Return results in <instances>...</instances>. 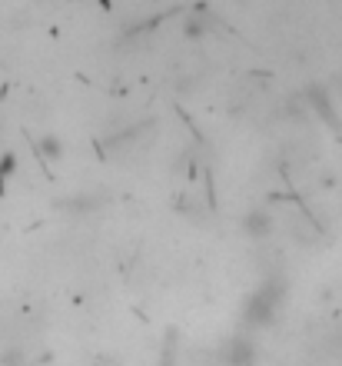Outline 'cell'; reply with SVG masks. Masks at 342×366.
<instances>
[{
    "label": "cell",
    "mask_w": 342,
    "mask_h": 366,
    "mask_svg": "<svg viewBox=\"0 0 342 366\" xmlns=\"http://www.w3.org/2000/svg\"><path fill=\"white\" fill-rule=\"evenodd\" d=\"M283 297H286V283L279 277H269L256 290H249V297L243 300V313H239L243 327L249 330L273 327L279 310H283Z\"/></svg>",
    "instance_id": "obj_1"
},
{
    "label": "cell",
    "mask_w": 342,
    "mask_h": 366,
    "mask_svg": "<svg viewBox=\"0 0 342 366\" xmlns=\"http://www.w3.org/2000/svg\"><path fill=\"white\" fill-rule=\"evenodd\" d=\"M219 363L223 366H253L256 363V347L249 337H233L219 350Z\"/></svg>",
    "instance_id": "obj_2"
},
{
    "label": "cell",
    "mask_w": 342,
    "mask_h": 366,
    "mask_svg": "<svg viewBox=\"0 0 342 366\" xmlns=\"http://www.w3.org/2000/svg\"><path fill=\"white\" fill-rule=\"evenodd\" d=\"M239 227H243V233H246L249 240H269V233H273L276 220H273V213H269V210L253 207V210H246L243 217H239Z\"/></svg>",
    "instance_id": "obj_3"
},
{
    "label": "cell",
    "mask_w": 342,
    "mask_h": 366,
    "mask_svg": "<svg viewBox=\"0 0 342 366\" xmlns=\"http://www.w3.org/2000/svg\"><path fill=\"white\" fill-rule=\"evenodd\" d=\"M213 30H216V14L206 7H193L190 14H186V20H183V34L190 40H203V37H209Z\"/></svg>",
    "instance_id": "obj_4"
},
{
    "label": "cell",
    "mask_w": 342,
    "mask_h": 366,
    "mask_svg": "<svg viewBox=\"0 0 342 366\" xmlns=\"http://www.w3.org/2000/svg\"><path fill=\"white\" fill-rule=\"evenodd\" d=\"M37 150L44 160H60V157H64V140H60L57 134H47L37 140Z\"/></svg>",
    "instance_id": "obj_5"
},
{
    "label": "cell",
    "mask_w": 342,
    "mask_h": 366,
    "mask_svg": "<svg viewBox=\"0 0 342 366\" xmlns=\"http://www.w3.org/2000/svg\"><path fill=\"white\" fill-rule=\"evenodd\" d=\"M24 363H27V350L24 347L0 350V366H24Z\"/></svg>",
    "instance_id": "obj_6"
}]
</instances>
